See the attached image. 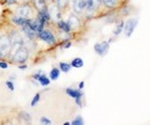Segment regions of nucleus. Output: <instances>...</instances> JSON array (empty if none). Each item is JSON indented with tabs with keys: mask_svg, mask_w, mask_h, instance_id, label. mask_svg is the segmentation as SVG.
<instances>
[{
	"mask_svg": "<svg viewBox=\"0 0 150 125\" xmlns=\"http://www.w3.org/2000/svg\"><path fill=\"white\" fill-rule=\"evenodd\" d=\"M119 0H102V4L108 8H114L118 5Z\"/></svg>",
	"mask_w": 150,
	"mask_h": 125,
	"instance_id": "f3484780",
	"label": "nucleus"
},
{
	"mask_svg": "<svg viewBox=\"0 0 150 125\" xmlns=\"http://www.w3.org/2000/svg\"><path fill=\"white\" fill-rule=\"evenodd\" d=\"M34 4V7L37 9L38 12L44 11L47 8V1L46 0H31Z\"/></svg>",
	"mask_w": 150,
	"mask_h": 125,
	"instance_id": "f8f14e48",
	"label": "nucleus"
},
{
	"mask_svg": "<svg viewBox=\"0 0 150 125\" xmlns=\"http://www.w3.org/2000/svg\"><path fill=\"white\" fill-rule=\"evenodd\" d=\"M73 5L76 13H82L86 9V0H73Z\"/></svg>",
	"mask_w": 150,
	"mask_h": 125,
	"instance_id": "9b49d317",
	"label": "nucleus"
},
{
	"mask_svg": "<svg viewBox=\"0 0 150 125\" xmlns=\"http://www.w3.org/2000/svg\"><path fill=\"white\" fill-rule=\"evenodd\" d=\"M58 28H59L60 30H62L64 33H67V34H69V31L72 30V28H71V26L68 24V22L62 21V20H59V21H58Z\"/></svg>",
	"mask_w": 150,
	"mask_h": 125,
	"instance_id": "2eb2a0df",
	"label": "nucleus"
},
{
	"mask_svg": "<svg viewBox=\"0 0 150 125\" xmlns=\"http://www.w3.org/2000/svg\"><path fill=\"white\" fill-rule=\"evenodd\" d=\"M49 13H50L51 19H53V20H56V21H59L60 18H61V9H60L57 5H52V6L49 8Z\"/></svg>",
	"mask_w": 150,
	"mask_h": 125,
	"instance_id": "1a4fd4ad",
	"label": "nucleus"
},
{
	"mask_svg": "<svg viewBox=\"0 0 150 125\" xmlns=\"http://www.w3.org/2000/svg\"><path fill=\"white\" fill-rule=\"evenodd\" d=\"M66 93H67L71 97H73V99H77V97H81V96H82V91H81V89L67 88V89H66Z\"/></svg>",
	"mask_w": 150,
	"mask_h": 125,
	"instance_id": "dca6fc26",
	"label": "nucleus"
},
{
	"mask_svg": "<svg viewBox=\"0 0 150 125\" xmlns=\"http://www.w3.org/2000/svg\"><path fill=\"white\" fill-rule=\"evenodd\" d=\"M72 124L73 125H83V119H82V117H81V116H77L74 121L72 122Z\"/></svg>",
	"mask_w": 150,
	"mask_h": 125,
	"instance_id": "5701e85b",
	"label": "nucleus"
},
{
	"mask_svg": "<svg viewBox=\"0 0 150 125\" xmlns=\"http://www.w3.org/2000/svg\"><path fill=\"white\" fill-rule=\"evenodd\" d=\"M40 123H42V124H51V121L47 119L46 117H42V118H40Z\"/></svg>",
	"mask_w": 150,
	"mask_h": 125,
	"instance_id": "cd10ccee",
	"label": "nucleus"
},
{
	"mask_svg": "<svg viewBox=\"0 0 150 125\" xmlns=\"http://www.w3.org/2000/svg\"><path fill=\"white\" fill-rule=\"evenodd\" d=\"M19 69H20V70H25V69H27V65H22V64H19Z\"/></svg>",
	"mask_w": 150,
	"mask_h": 125,
	"instance_id": "2f4dec72",
	"label": "nucleus"
},
{
	"mask_svg": "<svg viewBox=\"0 0 150 125\" xmlns=\"http://www.w3.org/2000/svg\"><path fill=\"white\" fill-rule=\"evenodd\" d=\"M102 0H86V9L87 13H94L95 11L100 6Z\"/></svg>",
	"mask_w": 150,
	"mask_h": 125,
	"instance_id": "0eeeda50",
	"label": "nucleus"
},
{
	"mask_svg": "<svg viewBox=\"0 0 150 125\" xmlns=\"http://www.w3.org/2000/svg\"><path fill=\"white\" fill-rule=\"evenodd\" d=\"M84 87V82L82 81V82H80V85H79V89H82Z\"/></svg>",
	"mask_w": 150,
	"mask_h": 125,
	"instance_id": "473e14b6",
	"label": "nucleus"
},
{
	"mask_svg": "<svg viewBox=\"0 0 150 125\" xmlns=\"http://www.w3.org/2000/svg\"><path fill=\"white\" fill-rule=\"evenodd\" d=\"M122 28H124V23H122V22H120V23L117 26V29L114 30V35H119V34L121 33Z\"/></svg>",
	"mask_w": 150,
	"mask_h": 125,
	"instance_id": "393cba45",
	"label": "nucleus"
},
{
	"mask_svg": "<svg viewBox=\"0 0 150 125\" xmlns=\"http://www.w3.org/2000/svg\"><path fill=\"white\" fill-rule=\"evenodd\" d=\"M68 24L71 26V28L72 29H76V28H79V26H80V19L77 18L75 14H72V15H69V18H68Z\"/></svg>",
	"mask_w": 150,
	"mask_h": 125,
	"instance_id": "4468645a",
	"label": "nucleus"
},
{
	"mask_svg": "<svg viewBox=\"0 0 150 125\" xmlns=\"http://www.w3.org/2000/svg\"><path fill=\"white\" fill-rule=\"evenodd\" d=\"M71 45H72V43H71L69 41H66V43L64 44V48H69Z\"/></svg>",
	"mask_w": 150,
	"mask_h": 125,
	"instance_id": "7c9ffc66",
	"label": "nucleus"
},
{
	"mask_svg": "<svg viewBox=\"0 0 150 125\" xmlns=\"http://www.w3.org/2000/svg\"><path fill=\"white\" fill-rule=\"evenodd\" d=\"M30 20H31V19H24V18H22V16H19V15H15V16L12 18V22L15 23V24H18V26H20V27H22V26L28 24V23L30 22Z\"/></svg>",
	"mask_w": 150,
	"mask_h": 125,
	"instance_id": "ddd939ff",
	"label": "nucleus"
},
{
	"mask_svg": "<svg viewBox=\"0 0 150 125\" xmlns=\"http://www.w3.org/2000/svg\"><path fill=\"white\" fill-rule=\"evenodd\" d=\"M52 1H57V0H52Z\"/></svg>",
	"mask_w": 150,
	"mask_h": 125,
	"instance_id": "f704fd0d",
	"label": "nucleus"
},
{
	"mask_svg": "<svg viewBox=\"0 0 150 125\" xmlns=\"http://www.w3.org/2000/svg\"><path fill=\"white\" fill-rule=\"evenodd\" d=\"M59 67H60V70L62 72H69L72 65L71 64H67V63H60L59 64Z\"/></svg>",
	"mask_w": 150,
	"mask_h": 125,
	"instance_id": "4be33fe9",
	"label": "nucleus"
},
{
	"mask_svg": "<svg viewBox=\"0 0 150 125\" xmlns=\"http://www.w3.org/2000/svg\"><path fill=\"white\" fill-rule=\"evenodd\" d=\"M12 50V41L9 35L2 34L0 35V59L9 58Z\"/></svg>",
	"mask_w": 150,
	"mask_h": 125,
	"instance_id": "f257e3e1",
	"label": "nucleus"
},
{
	"mask_svg": "<svg viewBox=\"0 0 150 125\" xmlns=\"http://www.w3.org/2000/svg\"><path fill=\"white\" fill-rule=\"evenodd\" d=\"M137 26V20L136 19H129L125 24H124V31L126 36H131L135 29V27Z\"/></svg>",
	"mask_w": 150,
	"mask_h": 125,
	"instance_id": "39448f33",
	"label": "nucleus"
},
{
	"mask_svg": "<svg viewBox=\"0 0 150 125\" xmlns=\"http://www.w3.org/2000/svg\"><path fill=\"white\" fill-rule=\"evenodd\" d=\"M7 67H8V64H7L6 61H0V69L5 70V69H7Z\"/></svg>",
	"mask_w": 150,
	"mask_h": 125,
	"instance_id": "c756f323",
	"label": "nucleus"
},
{
	"mask_svg": "<svg viewBox=\"0 0 150 125\" xmlns=\"http://www.w3.org/2000/svg\"><path fill=\"white\" fill-rule=\"evenodd\" d=\"M39 99H40V94L38 93V94H36V95L34 96V99H33V101H31V107H35V106L37 104Z\"/></svg>",
	"mask_w": 150,
	"mask_h": 125,
	"instance_id": "b1692460",
	"label": "nucleus"
},
{
	"mask_svg": "<svg viewBox=\"0 0 150 125\" xmlns=\"http://www.w3.org/2000/svg\"><path fill=\"white\" fill-rule=\"evenodd\" d=\"M37 81L42 85V86H49V84H50V79H49L45 74H43V73L39 75V78H38Z\"/></svg>",
	"mask_w": 150,
	"mask_h": 125,
	"instance_id": "a211bd4d",
	"label": "nucleus"
},
{
	"mask_svg": "<svg viewBox=\"0 0 150 125\" xmlns=\"http://www.w3.org/2000/svg\"><path fill=\"white\" fill-rule=\"evenodd\" d=\"M83 64H84V63H83V60H82L81 58H75V59L72 60V64H71V65H72L73 67H75V69H80V67L83 66Z\"/></svg>",
	"mask_w": 150,
	"mask_h": 125,
	"instance_id": "6ab92c4d",
	"label": "nucleus"
},
{
	"mask_svg": "<svg viewBox=\"0 0 150 125\" xmlns=\"http://www.w3.org/2000/svg\"><path fill=\"white\" fill-rule=\"evenodd\" d=\"M37 36L42 39V41H44V42H46V43H49V44H56L57 43L56 36L53 35L50 30H45V29H43L42 31L38 33Z\"/></svg>",
	"mask_w": 150,
	"mask_h": 125,
	"instance_id": "20e7f679",
	"label": "nucleus"
},
{
	"mask_svg": "<svg viewBox=\"0 0 150 125\" xmlns=\"http://www.w3.org/2000/svg\"><path fill=\"white\" fill-rule=\"evenodd\" d=\"M4 1H5L7 5H15V4H18V2H19L18 0H4Z\"/></svg>",
	"mask_w": 150,
	"mask_h": 125,
	"instance_id": "c85d7f7f",
	"label": "nucleus"
},
{
	"mask_svg": "<svg viewBox=\"0 0 150 125\" xmlns=\"http://www.w3.org/2000/svg\"><path fill=\"white\" fill-rule=\"evenodd\" d=\"M57 6L60 8V9H65L67 6H68V2L69 0H57Z\"/></svg>",
	"mask_w": 150,
	"mask_h": 125,
	"instance_id": "aec40b11",
	"label": "nucleus"
},
{
	"mask_svg": "<svg viewBox=\"0 0 150 125\" xmlns=\"http://www.w3.org/2000/svg\"><path fill=\"white\" fill-rule=\"evenodd\" d=\"M21 117L24 118L25 121H30V115L28 112H21Z\"/></svg>",
	"mask_w": 150,
	"mask_h": 125,
	"instance_id": "a878e982",
	"label": "nucleus"
},
{
	"mask_svg": "<svg viewBox=\"0 0 150 125\" xmlns=\"http://www.w3.org/2000/svg\"><path fill=\"white\" fill-rule=\"evenodd\" d=\"M9 58L15 64H23L29 58V50L25 46H22V48H20L19 50H16Z\"/></svg>",
	"mask_w": 150,
	"mask_h": 125,
	"instance_id": "f03ea898",
	"label": "nucleus"
},
{
	"mask_svg": "<svg viewBox=\"0 0 150 125\" xmlns=\"http://www.w3.org/2000/svg\"><path fill=\"white\" fill-rule=\"evenodd\" d=\"M6 86L8 87V89L12 90V91H14V89H15V87H14V85L11 82V81H6Z\"/></svg>",
	"mask_w": 150,
	"mask_h": 125,
	"instance_id": "bb28decb",
	"label": "nucleus"
},
{
	"mask_svg": "<svg viewBox=\"0 0 150 125\" xmlns=\"http://www.w3.org/2000/svg\"><path fill=\"white\" fill-rule=\"evenodd\" d=\"M18 1H22V2L24 4V2H29V1H31V0H18Z\"/></svg>",
	"mask_w": 150,
	"mask_h": 125,
	"instance_id": "72a5a7b5",
	"label": "nucleus"
},
{
	"mask_svg": "<svg viewBox=\"0 0 150 125\" xmlns=\"http://www.w3.org/2000/svg\"><path fill=\"white\" fill-rule=\"evenodd\" d=\"M21 29H22V33H23V35L25 36L27 38H29V39H31V41H34L36 37H37V33L29 26V23L28 24H25V26H22L21 27Z\"/></svg>",
	"mask_w": 150,
	"mask_h": 125,
	"instance_id": "6e6552de",
	"label": "nucleus"
},
{
	"mask_svg": "<svg viewBox=\"0 0 150 125\" xmlns=\"http://www.w3.org/2000/svg\"><path fill=\"white\" fill-rule=\"evenodd\" d=\"M33 14H34V8L28 2H24L16 7V15L19 16H22L24 19H31Z\"/></svg>",
	"mask_w": 150,
	"mask_h": 125,
	"instance_id": "7ed1b4c3",
	"label": "nucleus"
},
{
	"mask_svg": "<svg viewBox=\"0 0 150 125\" xmlns=\"http://www.w3.org/2000/svg\"><path fill=\"white\" fill-rule=\"evenodd\" d=\"M59 75H60V70H58V69H53L50 72V79L51 80H57L59 78Z\"/></svg>",
	"mask_w": 150,
	"mask_h": 125,
	"instance_id": "412c9836",
	"label": "nucleus"
},
{
	"mask_svg": "<svg viewBox=\"0 0 150 125\" xmlns=\"http://www.w3.org/2000/svg\"><path fill=\"white\" fill-rule=\"evenodd\" d=\"M109 46H110L109 42H100V43L95 44V51H96V54H99V56H104V54H108Z\"/></svg>",
	"mask_w": 150,
	"mask_h": 125,
	"instance_id": "423d86ee",
	"label": "nucleus"
},
{
	"mask_svg": "<svg viewBox=\"0 0 150 125\" xmlns=\"http://www.w3.org/2000/svg\"><path fill=\"white\" fill-rule=\"evenodd\" d=\"M11 41H12V44H15V43H20V44H23V37L22 35L20 34L19 31H16V30H13L12 33H11ZM24 45V44H23Z\"/></svg>",
	"mask_w": 150,
	"mask_h": 125,
	"instance_id": "9d476101",
	"label": "nucleus"
}]
</instances>
